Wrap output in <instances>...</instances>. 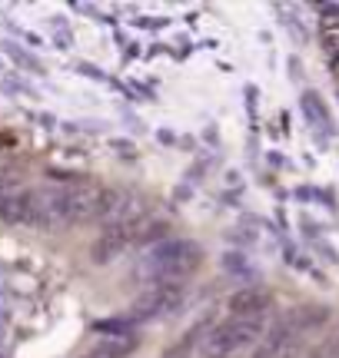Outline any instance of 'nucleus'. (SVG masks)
Instances as JSON below:
<instances>
[{"label":"nucleus","instance_id":"obj_1","mask_svg":"<svg viewBox=\"0 0 339 358\" xmlns=\"http://www.w3.org/2000/svg\"><path fill=\"white\" fill-rule=\"evenodd\" d=\"M146 272L153 282H170V285H183L203 266V249L193 239H163L150 249L146 256Z\"/></svg>","mask_w":339,"mask_h":358},{"label":"nucleus","instance_id":"obj_2","mask_svg":"<svg viewBox=\"0 0 339 358\" xmlns=\"http://www.w3.org/2000/svg\"><path fill=\"white\" fill-rule=\"evenodd\" d=\"M263 319H226L216 329H209L203 338V355L207 358H233L247 348L260 345Z\"/></svg>","mask_w":339,"mask_h":358},{"label":"nucleus","instance_id":"obj_3","mask_svg":"<svg viewBox=\"0 0 339 358\" xmlns=\"http://www.w3.org/2000/svg\"><path fill=\"white\" fill-rule=\"evenodd\" d=\"M60 189H64V226L93 222V219L104 216L106 189L97 186L93 179H77V182H67Z\"/></svg>","mask_w":339,"mask_h":358},{"label":"nucleus","instance_id":"obj_4","mask_svg":"<svg viewBox=\"0 0 339 358\" xmlns=\"http://www.w3.org/2000/svg\"><path fill=\"white\" fill-rule=\"evenodd\" d=\"M183 302V285H170V282H157L150 292H144L133 302L130 322H146V319H160L170 315L173 308Z\"/></svg>","mask_w":339,"mask_h":358},{"label":"nucleus","instance_id":"obj_5","mask_svg":"<svg viewBox=\"0 0 339 358\" xmlns=\"http://www.w3.org/2000/svg\"><path fill=\"white\" fill-rule=\"evenodd\" d=\"M130 245H133V226H104V232L97 236V243L90 245V259L97 266H110Z\"/></svg>","mask_w":339,"mask_h":358},{"label":"nucleus","instance_id":"obj_6","mask_svg":"<svg viewBox=\"0 0 339 358\" xmlns=\"http://www.w3.org/2000/svg\"><path fill=\"white\" fill-rule=\"evenodd\" d=\"M230 319H263L270 308V292L263 285H243L226 299Z\"/></svg>","mask_w":339,"mask_h":358},{"label":"nucleus","instance_id":"obj_7","mask_svg":"<svg viewBox=\"0 0 339 358\" xmlns=\"http://www.w3.org/2000/svg\"><path fill=\"white\" fill-rule=\"evenodd\" d=\"M133 348H137V335H117V338H106L93 352H87L83 358H127Z\"/></svg>","mask_w":339,"mask_h":358},{"label":"nucleus","instance_id":"obj_8","mask_svg":"<svg viewBox=\"0 0 339 358\" xmlns=\"http://www.w3.org/2000/svg\"><path fill=\"white\" fill-rule=\"evenodd\" d=\"M0 222H27V192L0 196Z\"/></svg>","mask_w":339,"mask_h":358},{"label":"nucleus","instance_id":"obj_9","mask_svg":"<svg viewBox=\"0 0 339 358\" xmlns=\"http://www.w3.org/2000/svg\"><path fill=\"white\" fill-rule=\"evenodd\" d=\"M303 110H306V116L313 120L316 127H326L329 123V116H326V110H323V103H319L316 93H306V96H303Z\"/></svg>","mask_w":339,"mask_h":358},{"label":"nucleus","instance_id":"obj_10","mask_svg":"<svg viewBox=\"0 0 339 358\" xmlns=\"http://www.w3.org/2000/svg\"><path fill=\"white\" fill-rule=\"evenodd\" d=\"M20 186V176L13 169H0V196H13Z\"/></svg>","mask_w":339,"mask_h":358},{"label":"nucleus","instance_id":"obj_11","mask_svg":"<svg viewBox=\"0 0 339 358\" xmlns=\"http://www.w3.org/2000/svg\"><path fill=\"white\" fill-rule=\"evenodd\" d=\"M167 358H190V348H186V345H177L173 352H167Z\"/></svg>","mask_w":339,"mask_h":358},{"label":"nucleus","instance_id":"obj_12","mask_svg":"<svg viewBox=\"0 0 339 358\" xmlns=\"http://www.w3.org/2000/svg\"><path fill=\"white\" fill-rule=\"evenodd\" d=\"M336 66H339V64H336Z\"/></svg>","mask_w":339,"mask_h":358}]
</instances>
